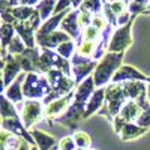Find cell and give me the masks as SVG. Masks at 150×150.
Instances as JSON below:
<instances>
[{
  "label": "cell",
  "mask_w": 150,
  "mask_h": 150,
  "mask_svg": "<svg viewBox=\"0 0 150 150\" xmlns=\"http://www.w3.org/2000/svg\"><path fill=\"white\" fill-rule=\"evenodd\" d=\"M104 95H105V89H99L96 93L92 95L90 101L87 102V107H86V112H84V119L92 116L96 110H99L102 107V101H104Z\"/></svg>",
  "instance_id": "ac0fdd59"
},
{
  "label": "cell",
  "mask_w": 150,
  "mask_h": 150,
  "mask_svg": "<svg viewBox=\"0 0 150 150\" xmlns=\"http://www.w3.org/2000/svg\"><path fill=\"white\" fill-rule=\"evenodd\" d=\"M78 24H80V27H89V24H90V12H87V11H80L78 12Z\"/></svg>",
  "instance_id": "f546056e"
},
{
  "label": "cell",
  "mask_w": 150,
  "mask_h": 150,
  "mask_svg": "<svg viewBox=\"0 0 150 150\" xmlns=\"http://www.w3.org/2000/svg\"><path fill=\"white\" fill-rule=\"evenodd\" d=\"M104 12H105V14H107V17H108V21H110V24H111V26H114V24L117 23L116 21V14H114V12H112V9H111V5H108V3H105L104 5Z\"/></svg>",
  "instance_id": "d590c367"
},
{
  "label": "cell",
  "mask_w": 150,
  "mask_h": 150,
  "mask_svg": "<svg viewBox=\"0 0 150 150\" xmlns=\"http://www.w3.org/2000/svg\"><path fill=\"white\" fill-rule=\"evenodd\" d=\"M38 0H21V6H29V5H35Z\"/></svg>",
  "instance_id": "74e56055"
},
{
  "label": "cell",
  "mask_w": 150,
  "mask_h": 150,
  "mask_svg": "<svg viewBox=\"0 0 150 150\" xmlns=\"http://www.w3.org/2000/svg\"><path fill=\"white\" fill-rule=\"evenodd\" d=\"M2 117L3 119H14L17 117V111L12 107V102H9V99L3 95L2 96Z\"/></svg>",
  "instance_id": "603a6c76"
},
{
  "label": "cell",
  "mask_w": 150,
  "mask_h": 150,
  "mask_svg": "<svg viewBox=\"0 0 150 150\" xmlns=\"http://www.w3.org/2000/svg\"><path fill=\"white\" fill-rule=\"evenodd\" d=\"M59 147L62 150H74L75 147V140L72 138V137H66V138H63L60 143H59Z\"/></svg>",
  "instance_id": "836d02e7"
},
{
  "label": "cell",
  "mask_w": 150,
  "mask_h": 150,
  "mask_svg": "<svg viewBox=\"0 0 150 150\" xmlns=\"http://www.w3.org/2000/svg\"><path fill=\"white\" fill-rule=\"evenodd\" d=\"M69 38L71 36L66 32L56 30L51 35H48V36L42 38V39H39L38 42H39V45H42L45 48H54V47H60L62 44H65V42H69Z\"/></svg>",
  "instance_id": "7c38bea8"
},
{
  "label": "cell",
  "mask_w": 150,
  "mask_h": 150,
  "mask_svg": "<svg viewBox=\"0 0 150 150\" xmlns=\"http://www.w3.org/2000/svg\"><path fill=\"white\" fill-rule=\"evenodd\" d=\"M54 5H56V0H44V2L38 6V11H39V15H41L42 21L50 20V15H51L56 9Z\"/></svg>",
  "instance_id": "7402d4cb"
},
{
  "label": "cell",
  "mask_w": 150,
  "mask_h": 150,
  "mask_svg": "<svg viewBox=\"0 0 150 150\" xmlns=\"http://www.w3.org/2000/svg\"><path fill=\"white\" fill-rule=\"evenodd\" d=\"M81 9L87 11V12L101 11V0H84L83 5H81Z\"/></svg>",
  "instance_id": "83f0119b"
},
{
  "label": "cell",
  "mask_w": 150,
  "mask_h": 150,
  "mask_svg": "<svg viewBox=\"0 0 150 150\" xmlns=\"http://www.w3.org/2000/svg\"><path fill=\"white\" fill-rule=\"evenodd\" d=\"M81 2H84V0H72V5H74V8H78Z\"/></svg>",
  "instance_id": "ab89813d"
},
{
  "label": "cell",
  "mask_w": 150,
  "mask_h": 150,
  "mask_svg": "<svg viewBox=\"0 0 150 150\" xmlns=\"http://www.w3.org/2000/svg\"><path fill=\"white\" fill-rule=\"evenodd\" d=\"M137 123H138V126H141V128H149L150 126V107L143 110L140 117L137 119Z\"/></svg>",
  "instance_id": "f1b7e54d"
},
{
  "label": "cell",
  "mask_w": 150,
  "mask_h": 150,
  "mask_svg": "<svg viewBox=\"0 0 150 150\" xmlns=\"http://www.w3.org/2000/svg\"><path fill=\"white\" fill-rule=\"evenodd\" d=\"M74 140H75V144H77L80 149H87V147H90V144H92L90 137L87 135L86 132H77L74 135Z\"/></svg>",
  "instance_id": "484cf974"
},
{
  "label": "cell",
  "mask_w": 150,
  "mask_h": 150,
  "mask_svg": "<svg viewBox=\"0 0 150 150\" xmlns=\"http://www.w3.org/2000/svg\"><path fill=\"white\" fill-rule=\"evenodd\" d=\"M32 137L35 138L36 146L39 147V150H54L53 146H56V140L53 137H50L41 131H32Z\"/></svg>",
  "instance_id": "e0dca14e"
},
{
  "label": "cell",
  "mask_w": 150,
  "mask_h": 150,
  "mask_svg": "<svg viewBox=\"0 0 150 150\" xmlns=\"http://www.w3.org/2000/svg\"><path fill=\"white\" fill-rule=\"evenodd\" d=\"M107 96V112L111 116H119L123 105L126 104V92L123 89V84H111L105 90Z\"/></svg>",
  "instance_id": "277c9868"
},
{
  "label": "cell",
  "mask_w": 150,
  "mask_h": 150,
  "mask_svg": "<svg viewBox=\"0 0 150 150\" xmlns=\"http://www.w3.org/2000/svg\"><path fill=\"white\" fill-rule=\"evenodd\" d=\"M24 78H27V75L24 74V72H21L18 77H17V80L12 83L8 89L5 90V96L9 99V101H12V102H17V104H21L23 102V96H24V93H23V89H21V83L24 81Z\"/></svg>",
  "instance_id": "9c48e42d"
},
{
  "label": "cell",
  "mask_w": 150,
  "mask_h": 150,
  "mask_svg": "<svg viewBox=\"0 0 150 150\" xmlns=\"http://www.w3.org/2000/svg\"><path fill=\"white\" fill-rule=\"evenodd\" d=\"M111 9H112V12L119 17V15H122L125 11H126V5H125V2L123 0H117V2H114V3H111Z\"/></svg>",
  "instance_id": "e575fe53"
},
{
  "label": "cell",
  "mask_w": 150,
  "mask_h": 150,
  "mask_svg": "<svg viewBox=\"0 0 150 150\" xmlns=\"http://www.w3.org/2000/svg\"><path fill=\"white\" fill-rule=\"evenodd\" d=\"M78 150H84V149H78Z\"/></svg>",
  "instance_id": "ee69618b"
},
{
  "label": "cell",
  "mask_w": 150,
  "mask_h": 150,
  "mask_svg": "<svg viewBox=\"0 0 150 150\" xmlns=\"http://www.w3.org/2000/svg\"><path fill=\"white\" fill-rule=\"evenodd\" d=\"M24 51H26V48H24L23 39H21L20 36H15L14 39H12L11 45H9V54H11V56H12V54L20 56V54H23Z\"/></svg>",
  "instance_id": "cb8c5ba5"
},
{
  "label": "cell",
  "mask_w": 150,
  "mask_h": 150,
  "mask_svg": "<svg viewBox=\"0 0 150 150\" xmlns=\"http://www.w3.org/2000/svg\"><path fill=\"white\" fill-rule=\"evenodd\" d=\"M32 150H36V147H33V149H32Z\"/></svg>",
  "instance_id": "60d3db41"
},
{
  "label": "cell",
  "mask_w": 150,
  "mask_h": 150,
  "mask_svg": "<svg viewBox=\"0 0 150 150\" xmlns=\"http://www.w3.org/2000/svg\"><path fill=\"white\" fill-rule=\"evenodd\" d=\"M149 6H150V0H149Z\"/></svg>",
  "instance_id": "7bdbcfd3"
},
{
  "label": "cell",
  "mask_w": 150,
  "mask_h": 150,
  "mask_svg": "<svg viewBox=\"0 0 150 150\" xmlns=\"http://www.w3.org/2000/svg\"><path fill=\"white\" fill-rule=\"evenodd\" d=\"M3 129H5V131H9L11 134L15 132V134H18V135H23L29 143H35L33 138L26 132L24 126H21V123H20V120H18L17 117H14V119H3Z\"/></svg>",
  "instance_id": "2e32d148"
},
{
  "label": "cell",
  "mask_w": 150,
  "mask_h": 150,
  "mask_svg": "<svg viewBox=\"0 0 150 150\" xmlns=\"http://www.w3.org/2000/svg\"><path fill=\"white\" fill-rule=\"evenodd\" d=\"M21 114H23L21 117H23L24 126L30 128L33 123H36L38 120L42 117V114H45V111H44L41 102L30 99V101H27L26 104H24V107H23V110H21Z\"/></svg>",
  "instance_id": "8992f818"
},
{
  "label": "cell",
  "mask_w": 150,
  "mask_h": 150,
  "mask_svg": "<svg viewBox=\"0 0 150 150\" xmlns=\"http://www.w3.org/2000/svg\"><path fill=\"white\" fill-rule=\"evenodd\" d=\"M62 29L66 30V33L72 38H80V24H78V12H69L68 17L63 20V23H62Z\"/></svg>",
  "instance_id": "9a60e30c"
},
{
  "label": "cell",
  "mask_w": 150,
  "mask_h": 150,
  "mask_svg": "<svg viewBox=\"0 0 150 150\" xmlns=\"http://www.w3.org/2000/svg\"><path fill=\"white\" fill-rule=\"evenodd\" d=\"M74 48H75V44L72 41H69V42H65V44H62L60 47H57V53L63 59H68V57H71Z\"/></svg>",
  "instance_id": "4316f807"
},
{
  "label": "cell",
  "mask_w": 150,
  "mask_h": 150,
  "mask_svg": "<svg viewBox=\"0 0 150 150\" xmlns=\"http://www.w3.org/2000/svg\"><path fill=\"white\" fill-rule=\"evenodd\" d=\"M131 23H128L126 26H123L120 29H117L112 35V39H111V44L108 45V51L110 53H123L126 50L132 39H131Z\"/></svg>",
  "instance_id": "5b68a950"
},
{
  "label": "cell",
  "mask_w": 150,
  "mask_h": 150,
  "mask_svg": "<svg viewBox=\"0 0 150 150\" xmlns=\"http://www.w3.org/2000/svg\"><path fill=\"white\" fill-rule=\"evenodd\" d=\"M3 3H6V0H3Z\"/></svg>",
  "instance_id": "b9f144b4"
},
{
  "label": "cell",
  "mask_w": 150,
  "mask_h": 150,
  "mask_svg": "<svg viewBox=\"0 0 150 150\" xmlns=\"http://www.w3.org/2000/svg\"><path fill=\"white\" fill-rule=\"evenodd\" d=\"M15 33V27L14 24H6L3 23L2 26V45H3V56H6V47L11 45L12 38H14Z\"/></svg>",
  "instance_id": "44dd1931"
},
{
  "label": "cell",
  "mask_w": 150,
  "mask_h": 150,
  "mask_svg": "<svg viewBox=\"0 0 150 150\" xmlns=\"http://www.w3.org/2000/svg\"><path fill=\"white\" fill-rule=\"evenodd\" d=\"M9 11L12 12V15L15 17L17 21H29L33 15L36 9L33 8H27V6H18V8H9Z\"/></svg>",
  "instance_id": "ffe728a7"
},
{
  "label": "cell",
  "mask_w": 150,
  "mask_h": 150,
  "mask_svg": "<svg viewBox=\"0 0 150 150\" xmlns=\"http://www.w3.org/2000/svg\"><path fill=\"white\" fill-rule=\"evenodd\" d=\"M123 89L126 92V96H129L134 101H140L146 98L147 95V87L143 81H128L123 83Z\"/></svg>",
  "instance_id": "8fae6325"
},
{
  "label": "cell",
  "mask_w": 150,
  "mask_h": 150,
  "mask_svg": "<svg viewBox=\"0 0 150 150\" xmlns=\"http://www.w3.org/2000/svg\"><path fill=\"white\" fill-rule=\"evenodd\" d=\"M95 50H96V45H95L93 41H83L78 45V54L83 56V57H86V56L93 54Z\"/></svg>",
  "instance_id": "d4e9b609"
},
{
  "label": "cell",
  "mask_w": 150,
  "mask_h": 150,
  "mask_svg": "<svg viewBox=\"0 0 150 150\" xmlns=\"http://www.w3.org/2000/svg\"><path fill=\"white\" fill-rule=\"evenodd\" d=\"M147 128H141V126H137V125H132V123H128L126 126L123 128L122 131V140H132V138H137L143 134H146Z\"/></svg>",
  "instance_id": "d6986e66"
},
{
  "label": "cell",
  "mask_w": 150,
  "mask_h": 150,
  "mask_svg": "<svg viewBox=\"0 0 150 150\" xmlns=\"http://www.w3.org/2000/svg\"><path fill=\"white\" fill-rule=\"evenodd\" d=\"M131 20H132V17L128 14V12H123L122 15H119V20H117V23L120 24V26H122V24H125V26H126L128 23H131Z\"/></svg>",
  "instance_id": "8d00e7d4"
},
{
  "label": "cell",
  "mask_w": 150,
  "mask_h": 150,
  "mask_svg": "<svg viewBox=\"0 0 150 150\" xmlns=\"http://www.w3.org/2000/svg\"><path fill=\"white\" fill-rule=\"evenodd\" d=\"M18 3H21V0H9V8H12V6H15V5H18Z\"/></svg>",
  "instance_id": "f35d334b"
},
{
  "label": "cell",
  "mask_w": 150,
  "mask_h": 150,
  "mask_svg": "<svg viewBox=\"0 0 150 150\" xmlns=\"http://www.w3.org/2000/svg\"><path fill=\"white\" fill-rule=\"evenodd\" d=\"M74 75H75V81H80L83 80L87 74H89L93 66H95V62L93 60H87L83 56H75L74 57Z\"/></svg>",
  "instance_id": "30bf717a"
},
{
  "label": "cell",
  "mask_w": 150,
  "mask_h": 150,
  "mask_svg": "<svg viewBox=\"0 0 150 150\" xmlns=\"http://www.w3.org/2000/svg\"><path fill=\"white\" fill-rule=\"evenodd\" d=\"M122 60H123V53H107L96 68L95 77H93L95 84L101 87L105 83H108V80L114 77V74L119 71L117 68L122 65Z\"/></svg>",
  "instance_id": "6da1fadb"
},
{
  "label": "cell",
  "mask_w": 150,
  "mask_h": 150,
  "mask_svg": "<svg viewBox=\"0 0 150 150\" xmlns=\"http://www.w3.org/2000/svg\"><path fill=\"white\" fill-rule=\"evenodd\" d=\"M14 27L18 32L21 39H24V44H26L29 48H33V45H35V39H33L35 29H33L32 24L29 21H15L14 23Z\"/></svg>",
  "instance_id": "5bb4252c"
},
{
  "label": "cell",
  "mask_w": 150,
  "mask_h": 150,
  "mask_svg": "<svg viewBox=\"0 0 150 150\" xmlns=\"http://www.w3.org/2000/svg\"><path fill=\"white\" fill-rule=\"evenodd\" d=\"M51 90V86H50L48 80L44 77H39L36 72H30L27 74L26 78V84L23 87V93L26 98L30 99H39V98H47L48 92Z\"/></svg>",
  "instance_id": "7a4b0ae2"
},
{
  "label": "cell",
  "mask_w": 150,
  "mask_h": 150,
  "mask_svg": "<svg viewBox=\"0 0 150 150\" xmlns=\"http://www.w3.org/2000/svg\"><path fill=\"white\" fill-rule=\"evenodd\" d=\"M20 69H21V65H20V62L17 60V57L11 56L8 60H6V57H3V84H5L6 89L12 84L11 81L17 77V74L20 72Z\"/></svg>",
  "instance_id": "ba28073f"
},
{
  "label": "cell",
  "mask_w": 150,
  "mask_h": 150,
  "mask_svg": "<svg viewBox=\"0 0 150 150\" xmlns=\"http://www.w3.org/2000/svg\"><path fill=\"white\" fill-rule=\"evenodd\" d=\"M75 95H74V92H71L69 95H66V96H63V98H60V99H56L54 102H51L47 108H45V117H48V119H51V117H56L57 114H60L62 111H63L66 107H68V104H69V101H72V98H74Z\"/></svg>",
  "instance_id": "4fadbf2b"
},
{
  "label": "cell",
  "mask_w": 150,
  "mask_h": 150,
  "mask_svg": "<svg viewBox=\"0 0 150 150\" xmlns=\"http://www.w3.org/2000/svg\"><path fill=\"white\" fill-rule=\"evenodd\" d=\"M99 35V30L93 26H89L87 29H84V33H83V41H93L96 39Z\"/></svg>",
  "instance_id": "4dcf8cb0"
},
{
  "label": "cell",
  "mask_w": 150,
  "mask_h": 150,
  "mask_svg": "<svg viewBox=\"0 0 150 150\" xmlns=\"http://www.w3.org/2000/svg\"><path fill=\"white\" fill-rule=\"evenodd\" d=\"M92 26L93 27H96L98 30H104V29H107V20L104 18V17H101V15H95L93 18H92Z\"/></svg>",
  "instance_id": "1f68e13d"
},
{
  "label": "cell",
  "mask_w": 150,
  "mask_h": 150,
  "mask_svg": "<svg viewBox=\"0 0 150 150\" xmlns=\"http://www.w3.org/2000/svg\"><path fill=\"white\" fill-rule=\"evenodd\" d=\"M149 80L146 75H143L141 72H138L135 68L132 66H122L112 77V81L114 84L119 83H128V81H146Z\"/></svg>",
  "instance_id": "52a82bcc"
},
{
  "label": "cell",
  "mask_w": 150,
  "mask_h": 150,
  "mask_svg": "<svg viewBox=\"0 0 150 150\" xmlns=\"http://www.w3.org/2000/svg\"><path fill=\"white\" fill-rule=\"evenodd\" d=\"M71 3H72V0H59L57 5H56V9H54V15L60 14V12L68 11L71 8Z\"/></svg>",
  "instance_id": "d6a6232c"
},
{
  "label": "cell",
  "mask_w": 150,
  "mask_h": 150,
  "mask_svg": "<svg viewBox=\"0 0 150 150\" xmlns=\"http://www.w3.org/2000/svg\"><path fill=\"white\" fill-rule=\"evenodd\" d=\"M48 83H50V86H51L53 93L45 98V104H48V102L51 104V99L59 98L62 95H65V96L69 95L74 84H75V81L63 77V74H62L60 71H54V69H51L48 72Z\"/></svg>",
  "instance_id": "3957f363"
}]
</instances>
